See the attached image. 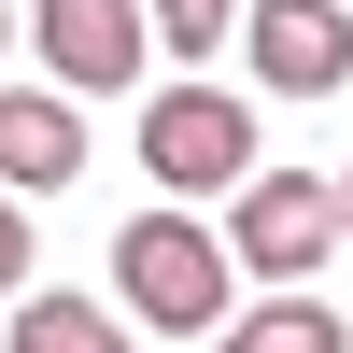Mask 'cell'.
<instances>
[{
	"label": "cell",
	"mask_w": 353,
	"mask_h": 353,
	"mask_svg": "<svg viewBox=\"0 0 353 353\" xmlns=\"http://www.w3.org/2000/svg\"><path fill=\"white\" fill-rule=\"evenodd\" d=\"M113 297H128L141 325H170V339H226L241 325V254H226L212 226H184V212H141L128 241H113Z\"/></svg>",
	"instance_id": "cell-1"
},
{
	"label": "cell",
	"mask_w": 353,
	"mask_h": 353,
	"mask_svg": "<svg viewBox=\"0 0 353 353\" xmlns=\"http://www.w3.org/2000/svg\"><path fill=\"white\" fill-rule=\"evenodd\" d=\"M141 170H156L170 198H241V184H254V113L226 99V85H156Z\"/></svg>",
	"instance_id": "cell-2"
},
{
	"label": "cell",
	"mask_w": 353,
	"mask_h": 353,
	"mask_svg": "<svg viewBox=\"0 0 353 353\" xmlns=\"http://www.w3.org/2000/svg\"><path fill=\"white\" fill-rule=\"evenodd\" d=\"M339 241H353V212H339V184H311V170H254L241 212H226V254L269 269L283 297H311V269H325Z\"/></svg>",
	"instance_id": "cell-3"
},
{
	"label": "cell",
	"mask_w": 353,
	"mask_h": 353,
	"mask_svg": "<svg viewBox=\"0 0 353 353\" xmlns=\"http://www.w3.org/2000/svg\"><path fill=\"white\" fill-rule=\"evenodd\" d=\"M28 28H43V71L71 99H113L156 57V0H28Z\"/></svg>",
	"instance_id": "cell-4"
},
{
	"label": "cell",
	"mask_w": 353,
	"mask_h": 353,
	"mask_svg": "<svg viewBox=\"0 0 353 353\" xmlns=\"http://www.w3.org/2000/svg\"><path fill=\"white\" fill-rule=\"evenodd\" d=\"M241 43H254V85L269 99H339L353 85V14L339 0H254Z\"/></svg>",
	"instance_id": "cell-5"
},
{
	"label": "cell",
	"mask_w": 353,
	"mask_h": 353,
	"mask_svg": "<svg viewBox=\"0 0 353 353\" xmlns=\"http://www.w3.org/2000/svg\"><path fill=\"white\" fill-rule=\"evenodd\" d=\"M85 170V128H71V85H0V184L43 198Z\"/></svg>",
	"instance_id": "cell-6"
},
{
	"label": "cell",
	"mask_w": 353,
	"mask_h": 353,
	"mask_svg": "<svg viewBox=\"0 0 353 353\" xmlns=\"http://www.w3.org/2000/svg\"><path fill=\"white\" fill-rule=\"evenodd\" d=\"M14 353H128V311H99V297H14Z\"/></svg>",
	"instance_id": "cell-7"
},
{
	"label": "cell",
	"mask_w": 353,
	"mask_h": 353,
	"mask_svg": "<svg viewBox=\"0 0 353 353\" xmlns=\"http://www.w3.org/2000/svg\"><path fill=\"white\" fill-rule=\"evenodd\" d=\"M212 353H353V325H339L325 297H269V311H241Z\"/></svg>",
	"instance_id": "cell-8"
},
{
	"label": "cell",
	"mask_w": 353,
	"mask_h": 353,
	"mask_svg": "<svg viewBox=\"0 0 353 353\" xmlns=\"http://www.w3.org/2000/svg\"><path fill=\"white\" fill-rule=\"evenodd\" d=\"M241 14L254 0H156V43L170 57H212V43H241Z\"/></svg>",
	"instance_id": "cell-9"
},
{
	"label": "cell",
	"mask_w": 353,
	"mask_h": 353,
	"mask_svg": "<svg viewBox=\"0 0 353 353\" xmlns=\"http://www.w3.org/2000/svg\"><path fill=\"white\" fill-rule=\"evenodd\" d=\"M28 297V212H14V184H0V311Z\"/></svg>",
	"instance_id": "cell-10"
},
{
	"label": "cell",
	"mask_w": 353,
	"mask_h": 353,
	"mask_svg": "<svg viewBox=\"0 0 353 353\" xmlns=\"http://www.w3.org/2000/svg\"><path fill=\"white\" fill-rule=\"evenodd\" d=\"M0 43H14V0H0Z\"/></svg>",
	"instance_id": "cell-11"
},
{
	"label": "cell",
	"mask_w": 353,
	"mask_h": 353,
	"mask_svg": "<svg viewBox=\"0 0 353 353\" xmlns=\"http://www.w3.org/2000/svg\"><path fill=\"white\" fill-rule=\"evenodd\" d=\"M339 212H353V170H339Z\"/></svg>",
	"instance_id": "cell-12"
}]
</instances>
